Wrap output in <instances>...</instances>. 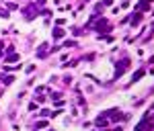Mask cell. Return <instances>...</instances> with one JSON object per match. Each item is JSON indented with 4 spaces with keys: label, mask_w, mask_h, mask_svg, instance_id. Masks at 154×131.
Returning <instances> with one entry per match:
<instances>
[{
    "label": "cell",
    "mask_w": 154,
    "mask_h": 131,
    "mask_svg": "<svg viewBox=\"0 0 154 131\" xmlns=\"http://www.w3.org/2000/svg\"><path fill=\"white\" fill-rule=\"evenodd\" d=\"M127 66H129V59H121V62H119V68H117V72H115V76H121L123 68H127Z\"/></svg>",
    "instance_id": "obj_1"
},
{
    "label": "cell",
    "mask_w": 154,
    "mask_h": 131,
    "mask_svg": "<svg viewBox=\"0 0 154 131\" xmlns=\"http://www.w3.org/2000/svg\"><path fill=\"white\" fill-rule=\"evenodd\" d=\"M150 2H152V0H144V2L138 4V8H140V10H148V8H150Z\"/></svg>",
    "instance_id": "obj_2"
},
{
    "label": "cell",
    "mask_w": 154,
    "mask_h": 131,
    "mask_svg": "<svg viewBox=\"0 0 154 131\" xmlns=\"http://www.w3.org/2000/svg\"><path fill=\"white\" fill-rule=\"evenodd\" d=\"M142 76H144V70H138V72L134 74V78H132V82H138V80H140Z\"/></svg>",
    "instance_id": "obj_3"
},
{
    "label": "cell",
    "mask_w": 154,
    "mask_h": 131,
    "mask_svg": "<svg viewBox=\"0 0 154 131\" xmlns=\"http://www.w3.org/2000/svg\"><path fill=\"white\" fill-rule=\"evenodd\" d=\"M54 35H56V37H62V35H64V31H62V29H56V33H54Z\"/></svg>",
    "instance_id": "obj_4"
}]
</instances>
